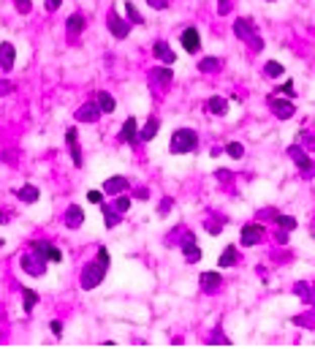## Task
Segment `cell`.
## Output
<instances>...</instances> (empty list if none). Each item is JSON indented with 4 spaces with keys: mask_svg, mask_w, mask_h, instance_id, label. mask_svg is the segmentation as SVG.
I'll list each match as a JSON object with an SVG mask.
<instances>
[{
    "mask_svg": "<svg viewBox=\"0 0 315 351\" xmlns=\"http://www.w3.org/2000/svg\"><path fill=\"white\" fill-rule=\"evenodd\" d=\"M106 264L101 259H95V261H90L84 269H82V289H87V291H93L98 283H104V278H106Z\"/></svg>",
    "mask_w": 315,
    "mask_h": 351,
    "instance_id": "6da1fadb",
    "label": "cell"
},
{
    "mask_svg": "<svg viewBox=\"0 0 315 351\" xmlns=\"http://www.w3.org/2000/svg\"><path fill=\"white\" fill-rule=\"evenodd\" d=\"M196 144H199V136H196V131H190V128L174 131V136H171V152H174V155H182V152L196 150Z\"/></svg>",
    "mask_w": 315,
    "mask_h": 351,
    "instance_id": "7a4b0ae2",
    "label": "cell"
},
{
    "mask_svg": "<svg viewBox=\"0 0 315 351\" xmlns=\"http://www.w3.org/2000/svg\"><path fill=\"white\" fill-rule=\"evenodd\" d=\"M22 269H25L27 275L33 278H41L43 272H47V259H41V256H22Z\"/></svg>",
    "mask_w": 315,
    "mask_h": 351,
    "instance_id": "3957f363",
    "label": "cell"
},
{
    "mask_svg": "<svg viewBox=\"0 0 315 351\" xmlns=\"http://www.w3.org/2000/svg\"><path fill=\"white\" fill-rule=\"evenodd\" d=\"M263 240V226L261 223H247L245 229H242V245H258Z\"/></svg>",
    "mask_w": 315,
    "mask_h": 351,
    "instance_id": "277c9868",
    "label": "cell"
},
{
    "mask_svg": "<svg viewBox=\"0 0 315 351\" xmlns=\"http://www.w3.org/2000/svg\"><path fill=\"white\" fill-rule=\"evenodd\" d=\"M98 117H101L98 101H95V104H82L76 109V120L79 123H98Z\"/></svg>",
    "mask_w": 315,
    "mask_h": 351,
    "instance_id": "5b68a950",
    "label": "cell"
},
{
    "mask_svg": "<svg viewBox=\"0 0 315 351\" xmlns=\"http://www.w3.org/2000/svg\"><path fill=\"white\" fill-rule=\"evenodd\" d=\"M33 253H35V256H41V259H47V261H57V264L63 261V253H60V248H55V245H47V243H38V245H33Z\"/></svg>",
    "mask_w": 315,
    "mask_h": 351,
    "instance_id": "8992f818",
    "label": "cell"
},
{
    "mask_svg": "<svg viewBox=\"0 0 315 351\" xmlns=\"http://www.w3.org/2000/svg\"><path fill=\"white\" fill-rule=\"evenodd\" d=\"M182 47H185L190 55H196L201 49V38H199L196 27H185V30H182Z\"/></svg>",
    "mask_w": 315,
    "mask_h": 351,
    "instance_id": "52a82bcc",
    "label": "cell"
},
{
    "mask_svg": "<svg viewBox=\"0 0 315 351\" xmlns=\"http://www.w3.org/2000/svg\"><path fill=\"white\" fill-rule=\"evenodd\" d=\"M106 25H109V30H112V35H114V38H128V33H130V25H128L125 19H120L117 14H112V17H109V22H106Z\"/></svg>",
    "mask_w": 315,
    "mask_h": 351,
    "instance_id": "ba28073f",
    "label": "cell"
},
{
    "mask_svg": "<svg viewBox=\"0 0 315 351\" xmlns=\"http://www.w3.org/2000/svg\"><path fill=\"white\" fill-rule=\"evenodd\" d=\"M82 223H84V210L79 207V204H71V207L65 210V226H68V229H79Z\"/></svg>",
    "mask_w": 315,
    "mask_h": 351,
    "instance_id": "9c48e42d",
    "label": "cell"
},
{
    "mask_svg": "<svg viewBox=\"0 0 315 351\" xmlns=\"http://www.w3.org/2000/svg\"><path fill=\"white\" fill-rule=\"evenodd\" d=\"M234 35L242 38V41H250L255 35V25L250 19H237V22H234Z\"/></svg>",
    "mask_w": 315,
    "mask_h": 351,
    "instance_id": "30bf717a",
    "label": "cell"
},
{
    "mask_svg": "<svg viewBox=\"0 0 315 351\" xmlns=\"http://www.w3.org/2000/svg\"><path fill=\"white\" fill-rule=\"evenodd\" d=\"M269 104H272V112L280 117V120H288V117H294V104L291 101H280V98H269Z\"/></svg>",
    "mask_w": 315,
    "mask_h": 351,
    "instance_id": "8fae6325",
    "label": "cell"
},
{
    "mask_svg": "<svg viewBox=\"0 0 315 351\" xmlns=\"http://www.w3.org/2000/svg\"><path fill=\"white\" fill-rule=\"evenodd\" d=\"M152 52H155V57L160 63H166V65H171L174 60H177V55L171 52V47H168L166 41H155V44H152Z\"/></svg>",
    "mask_w": 315,
    "mask_h": 351,
    "instance_id": "7c38bea8",
    "label": "cell"
},
{
    "mask_svg": "<svg viewBox=\"0 0 315 351\" xmlns=\"http://www.w3.org/2000/svg\"><path fill=\"white\" fill-rule=\"evenodd\" d=\"M120 139H122V142H128V144H136L139 139H142V136H139V126H136L133 117H128V120L122 123V134H120Z\"/></svg>",
    "mask_w": 315,
    "mask_h": 351,
    "instance_id": "4fadbf2b",
    "label": "cell"
},
{
    "mask_svg": "<svg viewBox=\"0 0 315 351\" xmlns=\"http://www.w3.org/2000/svg\"><path fill=\"white\" fill-rule=\"evenodd\" d=\"M0 68H3V71H11L14 68V44L11 41L0 44Z\"/></svg>",
    "mask_w": 315,
    "mask_h": 351,
    "instance_id": "5bb4252c",
    "label": "cell"
},
{
    "mask_svg": "<svg viewBox=\"0 0 315 351\" xmlns=\"http://www.w3.org/2000/svg\"><path fill=\"white\" fill-rule=\"evenodd\" d=\"M207 112H209V114H217V117H223L226 112H229V101H226V98H220V96H212V98L207 101Z\"/></svg>",
    "mask_w": 315,
    "mask_h": 351,
    "instance_id": "9a60e30c",
    "label": "cell"
},
{
    "mask_svg": "<svg viewBox=\"0 0 315 351\" xmlns=\"http://www.w3.org/2000/svg\"><path fill=\"white\" fill-rule=\"evenodd\" d=\"M288 152H291V158H294V164H296L302 172H312V161L304 155V150H302V147H291Z\"/></svg>",
    "mask_w": 315,
    "mask_h": 351,
    "instance_id": "2e32d148",
    "label": "cell"
},
{
    "mask_svg": "<svg viewBox=\"0 0 315 351\" xmlns=\"http://www.w3.org/2000/svg\"><path fill=\"white\" fill-rule=\"evenodd\" d=\"M201 289L204 291H217L220 289V272H201Z\"/></svg>",
    "mask_w": 315,
    "mask_h": 351,
    "instance_id": "e0dca14e",
    "label": "cell"
},
{
    "mask_svg": "<svg viewBox=\"0 0 315 351\" xmlns=\"http://www.w3.org/2000/svg\"><path fill=\"white\" fill-rule=\"evenodd\" d=\"M182 253H185V259L193 264V261H199L201 259V251H199V245L193 243V237H188L185 243H182Z\"/></svg>",
    "mask_w": 315,
    "mask_h": 351,
    "instance_id": "ac0fdd59",
    "label": "cell"
},
{
    "mask_svg": "<svg viewBox=\"0 0 315 351\" xmlns=\"http://www.w3.org/2000/svg\"><path fill=\"white\" fill-rule=\"evenodd\" d=\"M237 261H239V251H237L234 245H229V248H226V251L220 253V259H217V264H220V267H234Z\"/></svg>",
    "mask_w": 315,
    "mask_h": 351,
    "instance_id": "d6986e66",
    "label": "cell"
},
{
    "mask_svg": "<svg viewBox=\"0 0 315 351\" xmlns=\"http://www.w3.org/2000/svg\"><path fill=\"white\" fill-rule=\"evenodd\" d=\"M17 199H19V202H25V204L38 202V188H35V185H22L19 191H17Z\"/></svg>",
    "mask_w": 315,
    "mask_h": 351,
    "instance_id": "ffe728a7",
    "label": "cell"
},
{
    "mask_svg": "<svg viewBox=\"0 0 315 351\" xmlns=\"http://www.w3.org/2000/svg\"><path fill=\"white\" fill-rule=\"evenodd\" d=\"M125 185H128V182H125V177L120 174V177H112V180L104 182V193H109V196H112V193H120V191H125Z\"/></svg>",
    "mask_w": 315,
    "mask_h": 351,
    "instance_id": "44dd1931",
    "label": "cell"
},
{
    "mask_svg": "<svg viewBox=\"0 0 315 351\" xmlns=\"http://www.w3.org/2000/svg\"><path fill=\"white\" fill-rule=\"evenodd\" d=\"M150 76L155 79L158 85H168L174 74H171V68H168V65H158V68H152V71H150Z\"/></svg>",
    "mask_w": 315,
    "mask_h": 351,
    "instance_id": "7402d4cb",
    "label": "cell"
},
{
    "mask_svg": "<svg viewBox=\"0 0 315 351\" xmlns=\"http://www.w3.org/2000/svg\"><path fill=\"white\" fill-rule=\"evenodd\" d=\"M35 305H38V294L33 289H22V308H25V313H30Z\"/></svg>",
    "mask_w": 315,
    "mask_h": 351,
    "instance_id": "603a6c76",
    "label": "cell"
},
{
    "mask_svg": "<svg viewBox=\"0 0 315 351\" xmlns=\"http://www.w3.org/2000/svg\"><path fill=\"white\" fill-rule=\"evenodd\" d=\"M158 128H160V120H158V117H150V120H147V126L139 131V136H142V139H147V142H150V139H155Z\"/></svg>",
    "mask_w": 315,
    "mask_h": 351,
    "instance_id": "cb8c5ba5",
    "label": "cell"
},
{
    "mask_svg": "<svg viewBox=\"0 0 315 351\" xmlns=\"http://www.w3.org/2000/svg\"><path fill=\"white\" fill-rule=\"evenodd\" d=\"M120 210H117V207H109V204H104V218H106V226H109V229H114V226L117 223H120Z\"/></svg>",
    "mask_w": 315,
    "mask_h": 351,
    "instance_id": "d4e9b609",
    "label": "cell"
},
{
    "mask_svg": "<svg viewBox=\"0 0 315 351\" xmlns=\"http://www.w3.org/2000/svg\"><path fill=\"white\" fill-rule=\"evenodd\" d=\"M98 106H101V112H106V114H112L117 104H114V98L109 96V93H98Z\"/></svg>",
    "mask_w": 315,
    "mask_h": 351,
    "instance_id": "484cf974",
    "label": "cell"
},
{
    "mask_svg": "<svg viewBox=\"0 0 315 351\" xmlns=\"http://www.w3.org/2000/svg\"><path fill=\"white\" fill-rule=\"evenodd\" d=\"M68 33L71 35H76V33H82L84 30V17H79V14H74V17H68Z\"/></svg>",
    "mask_w": 315,
    "mask_h": 351,
    "instance_id": "4316f807",
    "label": "cell"
},
{
    "mask_svg": "<svg viewBox=\"0 0 315 351\" xmlns=\"http://www.w3.org/2000/svg\"><path fill=\"white\" fill-rule=\"evenodd\" d=\"M263 74L272 76V79H275V76H283V74H285V65H283V63H277V60H269V63H266V68H263Z\"/></svg>",
    "mask_w": 315,
    "mask_h": 351,
    "instance_id": "83f0119b",
    "label": "cell"
},
{
    "mask_svg": "<svg viewBox=\"0 0 315 351\" xmlns=\"http://www.w3.org/2000/svg\"><path fill=\"white\" fill-rule=\"evenodd\" d=\"M275 223L280 226L283 231H294V229H296V218H291V215H277Z\"/></svg>",
    "mask_w": 315,
    "mask_h": 351,
    "instance_id": "f1b7e54d",
    "label": "cell"
},
{
    "mask_svg": "<svg viewBox=\"0 0 315 351\" xmlns=\"http://www.w3.org/2000/svg\"><path fill=\"white\" fill-rule=\"evenodd\" d=\"M226 152H229L234 161H239L242 155H245V147H242L239 142H231V144H226Z\"/></svg>",
    "mask_w": 315,
    "mask_h": 351,
    "instance_id": "f546056e",
    "label": "cell"
},
{
    "mask_svg": "<svg viewBox=\"0 0 315 351\" xmlns=\"http://www.w3.org/2000/svg\"><path fill=\"white\" fill-rule=\"evenodd\" d=\"M125 14H128V19L133 22V25H139V22H144V19H142V14L136 11V6L130 3V0H125Z\"/></svg>",
    "mask_w": 315,
    "mask_h": 351,
    "instance_id": "4dcf8cb0",
    "label": "cell"
},
{
    "mask_svg": "<svg viewBox=\"0 0 315 351\" xmlns=\"http://www.w3.org/2000/svg\"><path fill=\"white\" fill-rule=\"evenodd\" d=\"M217 65H220V63H217L215 57H204V60L199 63V68L204 71V74H209V71H217Z\"/></svg>",
    "mask_w": 315,
    "mask_h": 351,
    "instance_id": "1f68e13d",
    "label": "cell"
},
{
    "mask_svg": "<svg viewBox=\"0 0 315 351\" xmlns=\"http://www.w3.org/2000/svg\"><path fill=\"white\" fill-rule=\"evenodd\" d=\"M114 207L120 210V213H128V210H130V199H128V196H120V199H117V204H114Z\"/></svg>",
    "mask_w": 315,
    "mask_h": 351,
    "instance_id": "d6a6232c",
    "label": "cell"
},
{
    "mask_svg": "<svg viewBox=\"0 0 315 351\" xmlns=\"http://www.w3.org/2000/svg\"><path fill=\"white\" fill-rule=\"evenodd\" d=\"M14 3H17V11L19 14H30V9H33L30 0H14Z\"/></svg>",
    "mask_w": 315,
    "mask_h": 351,
    "instance_id": "836d02e7",
    "label": "cell"
},
{
    "mask_svg": "<svg viewBox=\"0 0 315 351\" xmlns=\"http://www.w3.org/2000/svg\"><path fill=\"white\" fill-rule=\"evenodd\" d=\"M296 324H307L310 330H315V313H310V316H299Z\"/></svg>",
    "mask_w": 315,
    "mask_h": 351,
    "instance_id": "e575fe53",
    "label": "cell"
},
{
    "mask_svg": "<svg viewBox=\"0 0 315 351\" xmlns=\"http://www.w3.org/2000/svg\"><path fill=\"white\" fill-rule=\"evenodd\" d=\"M147 6L155 11H163V9H168V0H147Z\"/></svg>",
    "mask_w": 315,
    "mask_h": 351,
    "instance_id": "d590c367",
    "label": "cell"
},
{
    "mask_svg": "<svg viewBox=\"0 0 315 351\" xmlns=\"http://www.w3.org/2000/svg\"><path fill=\"white\" fill-rule=\"evenodd\" d=\"M87 199H90L93 204H104V193H101V191H90V193H87Z\"/></svg>",
    "mask_w": 315,
    "mask_h": 351,
    "instance_id": "8d00e7d4",
    "label": "cell"
},
{
    "mask_svg": "<svg viewBox=\"0 0 315 351\" xmlns=\"http://www.w3.org/2000/svg\"><path fill=\"white\" fill-rule=\"evenodd\" d=\"M280 93H285L288 98H294V96H296V90H294V82H285V85L280 87Z\"/></svg>",
    "mask_w": 315,
    "mask_h": 351,
    "instance_id": "74e56055",
    "label": "cell"
},
{
    "mask_svg": "<svg viewBox=\"0 0 315 351\" xmlns=\"http://www.w3.org/2000/svg\"><path fill=\"white\" fill-rule=\"evenodd\" d=\"M204 229H207L209 234H220L223 226H220V223H212V221H207V223H204Z\"/></svg>",
    "mask_w": 315,
    "mask_h": 351,
    "instance_id": "f35d334b",
    "label": "cell"
},
{
    "mask_svg": "<svg viewBox=\"0 0 315 351\" xmlns=\"http://www.w3.org/2000/svg\"><path fill=\"white\" fill-rule=\"evenodd\" d=\"M217 11H220V14H229V11H231V0H217Z\"/></svg>",
    "mask_w": 315,
    "mask_h": 351,
    "instance_id": "ab89813d",
    "label": "cell"
},
{
    "mask_svg": "<svg viewBox=\"0 0 315 351\" xmlns=\"http://www.w3.org/2000/svg\"><path fill=\"white\" fill-rule=\"evenodd\" d=\"M60 3H63V0H47V11H57V9H60Z\"/></svg>",
    "mask_w": 315,
    "mask_h": 351,
    "instance_id": "60d3db41",
    "label": "cell"
},
{
    "mask_svg": "<svg viewBox=\"0 0 315 351\" xmlns=\"http://www.w3.org/2000/svg\"><path fill=\"white\" fill-rule=\"evenodd\" d=\"M296 294H299V297H304L307 302H310V294H307V286H302V283H299V286H296Z\"/></svg>",
    "mask_w": 315,
    "mask_h": 351,
    "instance_id": "b9f144b4",
    "label": "cell"
},
{
    "mask_svg": "<svg viewBox=\"0 0 315 351\" xmlns=\"http://www.w3.org/2000/svg\"><path fill=\"white\" fill-rule=\"evenodd\" d=\"M98 259H101V261H104V264L109 267V251H106V248H101V251H98Z\"/></svg>",
    "mask_w": 315,
    "mask_h": 351,
    "instance_id": "7bdbcfd3",
    "label": "cell"
},
{
    "mask_svg": "<svg viewBox=\"0 0 315 351\" xmlns=\"http://www.w3.org/2000/svg\"><path fill=\"white\" fill-rule=\"evenodd\" d=\"M65 139H68V144H76V131L68 128V134H65Z\"/></svg>",
    "mask_w": 315,
    "mask_h": 351,
    "instance_id": "ee69618b",
    "label": "cell"
},
{
    "mask_svg": "<svg viewBox=\"0 0 315 351\" xmlns=\"http://www.w3.org/2000/svg\"><path fill=\"white\" fill-rule=\"evenodd\" d=\"M49 327H52V332H55V335H63V324H60V321H52Z\"/></svg>",
    "mask_w": 315,
    "mask_h": 351,
    "instance_id": "f6af8a7d",
    "label": "cell"
},
{
    "mask_svg": "<svg viewBox=\"0 0 315 351\" xmlns=\"http://www.w3.org/2000/svg\"><path fill=\"white\" fill-rule=\"evenodd\" d=\"M11 93V85L9 82H0V96H9Z\"/></svg>",
    "mask_w": 315,
    "mask_h": 351,
    "instance_id": "bcb514c9",
    "label": "cell"
},
{
    "mask_svg": "<svg viewBox=\"0 0 315 351\" xmlns=\"http://www.w3.org/2000/svg\"><path fill=\"white\" fill-rule=\"evenodd\" d=\"M6 221H9V218H3V213H0V223H6Z\"/></svg>",
    "mask_w": 315,
    "mask_h": 351,
    "instance_id": "7dc6e473",
    "label": "cell"
},
{
    "mask_svg": "<svg viewBox=\"0 0 315 351\" xmlns=\"http://www.w3.org/2000/svg\"><path fill=\"white\" fill-rule=\"evenodd\" d=\"M312 305H315V294H312Z\"/></svg>",
    "mask_w": 315,
    "mask_h": 351,
    "instance_id": "c3c4849f",
    "label": "cell"
},
{
    "mask_svg": "<svg viewBox=\"0 0 315 351\" xmlns=\"http://www.w3.org/2000/svg\"><path fill=\"white\" fill-rule=\"evenodd\" d=\"M266 3H275V0H266Z\"/></svg>",
    "mask_w": 315,
    "mask_h": 351,
    "instance_id": "681fc988",
    "label": "cell"
}]
</instances>
